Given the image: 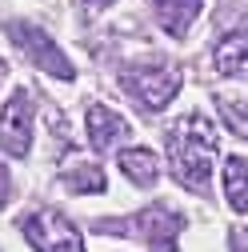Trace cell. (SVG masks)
<instances>
[{"mask_svg":"<svg viewBox=\"0 0 248 252\" xmlns=\"http://www.w3.org/2000/svg\"><path fill=\"white\" fill-rule=\"evenodd\" d=\"M64 184L72 192H104V172L96 164H72L64 172Z\"/></svg>","mask_w":248,"mask_h":252,"instance_id":"12","label":"cell"},{"mask_svg":"<svg viewBox=\"0 0 248 252\" xmlns=\"http://www.w3.org/2000/svg\"><path fill=\"white\" fill-rule=\"evenodd\" d=\"M224 196L236 212H248V160L244 156L224 160Z\"/></svg>","mask_w":248,"mask_h":252,"instance_id":"11","label":"cell"},{"mask_svg":"<svg viewBox=\"0 0 248 252\" xmlns=\"http://www.w3.org/2000/svg\"><path fill=\"white\" fill-rule=\"evenodd\" d=\"M128 136H132V124L124 120L120 112H112L104 104H92L88 108V140L96 148H112V144L128 140Z\"/></svg>","mask_w":248,"mask_h":252,"instance_id":"7","label":"cell"},{"mask_svg":"<svg viewBox=\"0 0 248 252\" xmlns=\"http://www.w3.org/2000/svg\"><path fill=\"white\" fill-rule=\"evenodd\" d=\"M4 72H8V64H4V60H0V80H4Z\"/></svg>","mask_w":248,"mask_h":252,"instance_id":"16","label":"cell"},{"mask_svg":"<svg viewBox=\"0 0 248 252\" xmlns=\"http://www.w3.org/2000/svg\"><path fill=\"white\" fill-rule=\"evenodd\" d=\"M216 68L224 76L248 80V32H232L216 44Z\"/></svg>","mask_w":248,"mask_h":252,"instance_id":"8","label":"cell"},{"mask_svg":"<svg viewBox=\"0 0 248 252\" xmlns=\"http://www.w3.org/2000/svg\"><path fill=\"white\" fill-rule=\"evenodd\" d=\"M120 172L128 176L132 184H152V180L160 176L156 152H152V148H124L120 152Z\"/></svg>","mask_w":248,"mask_h":252,"instance_id":"10","label":"cell"},{"mask_svg":"<svg viewBox=\"0 0 248 252\" xmlns=\"http://www.w3.org/2000/svg\"><path fill=\"white\" fill-rule=\"evenodd\" d=\"M12 40L20 44V52L32 60V64H40L44 72H52V76H60V80H72L76 72H72V64H68V56L60 52V44L44 32V28H36V24H24V20H16L12 28Z\"/></svg>","mask_w":248,"mask_h":252,"instance_id":"4","label":"cell"},{"mask_svg":"<svg viewBox=\"0 0 248 252\" xmlns=\"http://www.w3.org/2000/svg\"><path fill=\"white\" fill-rule=\"evenodd\" d=\"M20 228L36 252H84V236L68 224L56 208H40L20 220Z\"/></svg>","mask_w":248,"mask_h":252,"instance_id":"3","label":"cell"},{"mask_svg":"<svg viewBox=\"0 0 248 252\" xmlns=\"http://www.w3.org/2000/svg\"><path fill=\"white\" fill-rule=\"evenodd\" d=\"M152 8H156V20L164 24V32L184 36L192 16H196V8H200V0H152Z\"/></svg>","mask_w":248,"mask_h":252,"instance_id":"9","label":"cell"},{"mask_svg":"<svg viewBox=\"0 0 248 252\" xmlns=\"http://www.w3.org/2000/svg\"><path fill=\"white\" fill-rule=\"evenodd\" d=\"M184 228V216L168 204H148L140 216H136V232L148 240L152 252H176V236Z\"/></svg>","mask_w":248,"mask_h":252,"instance_id":"6","label":"cell"},{"mask_svg":"<svg viewBox=\"0 0 248 252\" xmlns=\"http://www.w3.org/2000/svg\"><path fill=\"white\" fill-rule=\"evenodd\" d=\"M216 148H220V140H216V124L204 112L184 116L176 128L168 132V152H172L176 180L184 188H192V192H204L212 160H216Z\"/></svg>","mask_w":248,"mask_h":252,"instance_id":"1","label":"cell"},{"mask_svg":"<svg viewBox=\"0 0 248 252\" xmlns=\"http://www.w3.org/2000/svg\"><path fill=\"white\" fill-rule=\"evenodd\" d=\"M84 4H88L92 12H96V8H104V4H112V0H84Z\"/></svg>","mask_w":248,"mask_h":252,"instance_id":"15","label":"cell"},{"mask_svg":"<svg viewBox=\"0 0 248 252\" xmlns=\"http://www.w3.org/2000/svg\"><path fill=\"white\" fill-rule=\"evenodd\" d=\"M8 196H12V180H8V168L0 164V208L8 204Z\"/></svg>","mask_w":248,"mask_h":252,"instance_id":"14","label":"cell"},{"mask_svg":"<svg viewBox=\"0 0 248 252\" xmlns=\"http://www.w3.org/2000/svg\"><path fill=\"white\" fill-rule=\"evenodd\" d=\"M216 104H220V116H224V124H228V132H232V136H240V140H248V100L220 96Z\"/></svg>","mask_w":248,"mask_h":252,"instance_id":"13","label":"cell"},{"mask_svg":"<svg viewBox=\"0 0 248 252\" xmlns=\"http://www.w3.org/2000/svg\"><path fill=\"white\" fill-rule=\"evenodd\" d=\"M0 144H4L8 156H28V144H32V96L24 88H16L4 112H0Z\"/></svg>","mask_w":248,"mask_h":252,"instance_id":"5","label":"cell"},{"mask_svg":"<svg viewBox=\"0 0 248 252\" xmlns=\"http://www.w3.org/2000/svg\"><path fill=\"white\" fill-rule=\"evenodd\" d=\"M120 80L128 84V92L144 104V108H164L176 92H180V72L156 60H144V64H128L120 72Z\"/></svg>","mask_w":248,"mask_h":252,"instance_id":"2","label":"cell"}]
</instances>
